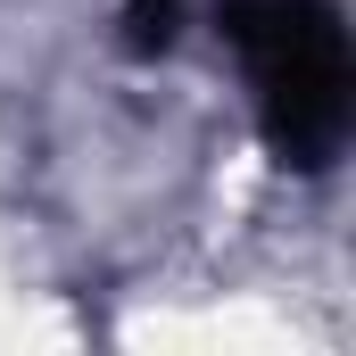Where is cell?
<instances>
[{
    "mask_svg": "<svg viewBox=\"0 0 356 356\" xmlns=\"http://www.w3.org/2000/svg\"><path fill=\"white\" fill-rule=\"evenodd\" d=\"M216 33L249 75L266 149L290 175H323L356 124V58L340 0H216Z\"/></svg>",
    "mask_w": 356,
    "mask_h": 356,
    "instance_id": "1",
    "label": "cell"
}]
</instances>
